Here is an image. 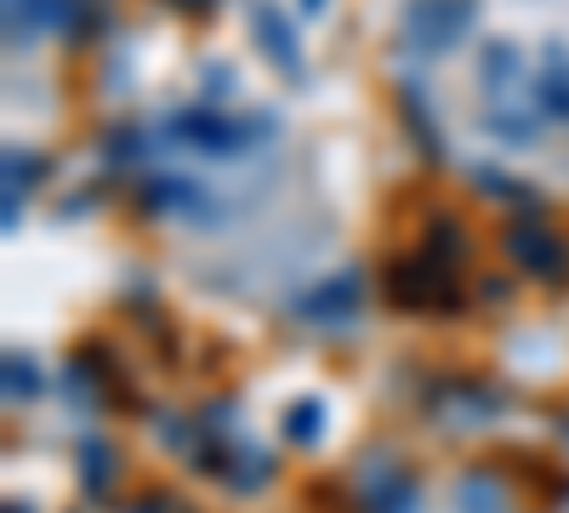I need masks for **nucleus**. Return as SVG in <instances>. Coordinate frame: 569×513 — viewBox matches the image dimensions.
Masks as SVG:
<instances>
[{
	"label": "nucleus",
	"mask_w": 569,
	"mask_h": 513,
	"mask_svg": "<svg viewBox=\"0 0 569 513\" xmlns=\"http://www.w3.org/2000/svg\"><path fill=\"white\" fill-rule=\"evenodd\" d=\"M461 274H467V235L456 217H433L427 240L388 263L382 286L405 314H456L461 308Z\"/></svg>",
	"instance_id": "1"
},
{
	"label": "nucleus",
	"mask_w": 569,
	"mask_h": 513,
	"mask_svg": "<svg viewBox=\"0 0 569 513\" xmlns=\"http://www.w3.org/2000/svg\"><path fill=\"white\" fill-rule=\"evenodd\" d=\"M171 7H177V12H188V18H200V12H211V7H217V0H171Z\"/></svg>",
	"instance_id": "13"
},
{
	"label": "nucleus",
	"mask_w": 569,
	"mask_h": 513,
	"mask_svg": "<svg viewBox=\"0 0 569 513\" xmlns=\"http://www.w3.org/2000/svg\"><path fill=\"white\" fill-rule=\"evenodd\" d=\"M166 137L194 155H211V160H233V155H251L257 144L273 137V120L268 115H228V109H211V103H194V109H177L166 120Z\"/></svg>",
	"instance_id": "2"
},
{
	"label": "nucleus",
	"mask_w": 569,
	"mask_h": 513,
	"mask_svg": "<svg viewBox=\"0 0 569 513\" xmlns=\"http://www.w3.org/2000/svg\"><path fill=\"white\" fill-rule=\"evenodd\" d=\"M114 474H120L114 451H109L103 440H80V480H86V491H91V496H109Z\"/></svg>",
	"instance_id": "9"
},
{
	"label": "nucleus",
	"mask_w": 569,
	"mask_h": 513,
	"mask_svg": "<svg viewBox=\"0 0 569 513\" xmlns=\"http://www.w3.org/2000/svg\"><path fill=\"white\" fill-rule=\"evenodd\" d=\"M40 377H34V365H23V354H7V399H34Z\"/></svg>",
	"instance_id": "12"
},
{
	"label": "nucleus",
	"mask_w": 569,
	"mask_h": 513,
	"mask_svg": "<svg viewBox=\"0 0 569 513\" xmlns=\"http://www.w3.org/2000/svg\"><path fill=\"white\" fill-rule=\"evenodd\" d=\"M251 40L262 46V58H268L284 80H302V75H308V58H302V46H297V29H291V18H284L273 0H251Z\"/></svg>",
	"instance_id": "5"
},
{
	"label": "nucleus",
	"mask_w": 569,
	"mask_h": 513,
	"mask_svg": "<svg viewBox=\"0 0 569 513\" xmlns=\"http://www.w3.org/2000/svg\"><path fill=\"white\" fill-rule=\"evenodd\" d=\"M536 109L558 126H569V46L547 40L541 52V75H536Z\"/></svg>",
	"instance_id": "6"
},
{
	"label": "nucleus",
	"mask_w": 569,
	"mask_h": 513,
	"mask_svg": "<svg viewBox=\"0 0 569 513\" xmlns=\"http://www.w3.org/2000/svg\"><path fill=\"white\" fill-rule=\"evenodd\" d=\"M507 257H512V268H525L530 279H541V286L569 279V246L552 235L541 217H525V223L507 228Z\"/></svg>",
	"instance_id": "4"
},
{
	"label": "nucleus",
	"mask_w": 569,
	"mask_h": 513,
	"mask_svg": "<svg viewBox=\"0 0 569 513\" xmlns=\"http://www.w3.org/2000/svg\"><path fill=\"white\" fill-rule=\"evenodd\" d=\"M284 440L291 445H319L325 440V399L302 394L291 411H284Z\"/></svg>",
	"instance_id": "10"
},
{
	"label": "nucleus",
	"mask_w": 569,
	"mask_h": 513,
	"mask_svg": "<svg viewBox=\"0 0 569 513\" xmlns=\"http://www.w3.org/2000/svg\"><path fill=\"white\" fill-rule=\"evenodd\" d=\"M416 507V491L405 474H382L365 485V513H410Z\"/></svg>",
	"instance_id": "11"
},
{
	"label": "nucleus",
	"mask_w": 569,
	"mask_h": 513,
	"mask_svg": "<svg viewBox=\"0 0 569 513\" xmlns=\"http://www.w3.org/2000/svg\"><path fill=\"white\" fill-rule=\"evenodd\" d=\"M297 7H302V12H308V18H319V12H325V7H330V0H297Z\"/></svg>",
	"instance_id": "14"
},
{
	"label": "nucleus",
	"mask_w": 569,
	"mask_h": 513,
	"mask_svg": "<svg viewBox=\"0 0 569 513\" xmlns=\"http://www.w3.org/2000/svg\"><path fill=\"white\" fill-rule=\"evenodd\" d=\"M479 0H410L405 7V40L416 52H450V46L472 29Z\"/></svg>",
	"instance_id": "3"
},
{
	"label": "nucleus",
	"mask_w": 569,
	"mask_h": 513,
	"mask_svg": "<svg viewBox=\"0 0 569 513\" xmlns=\"http://www.w3.org/2000/svg\"><path fill=\"white\" fill-rule=\"evenodd\" d=\"M353 308H359V286H353V274L325 279L319 292H308V297L297 303V314H302V319H313V325H337V319H353Z\"/></svg>",
	"instance_id": "7"
},
{
	"label": "nucleus",
	"mask_w": 569,
	"mask_h": 513,
	"mask_svg": "<svg viewBox=\"0 0 569 513\" xmlns=\"http://www.w3.org/2000/svg\"><path fill=\"white\" fill-rule=\"evenodd\" d=\"M7 513H29V507H18V502H7Z\"/></svg>",
	"instance_id": "15"
},
{
	"label": "nucleus",
	"mask_w": 569,
	"mask_h": 513,
	"mask_svg": "<svg viewBox=\"0 0 569 513\" xmlns=\"http://www.w3.org/2000/svg\"><path fill=\"white\" fill-rule=\"evenodd\" d=\"M563 428H569V423H563Z\"/></svg>",
	"instance_id": "16"
},
{
	"label": "nucleus",
	"mask_w": 569,
	"mask_h": 513,
	"mask_svg": "<svg viewBox=\"0 0 569 513\" xmlns=\"http://www.w3.org/2000/svg\"><path fill=\"white\" fill-rule=\"evenodd\" d=\"M58 12H63V0H7V34L12 40H34Z\"/></svg>",
	"instance_id": "8"
}]
</instances>
